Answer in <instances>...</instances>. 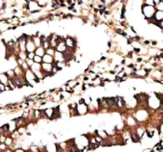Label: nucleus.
<instances>
[{
  "label": "nucleus",
  "instance_id": "f257e3e1",
  "mask_svg": "<svg viewBox=\"0 0 163 152\" xmlns=\"http://www.w3.org/2000/svg\"><path fill=\"white\" fill-rule=\"evenodd\" d=\"M156 12V9L154 6L147 5V4H143L142 5V13L145 16L146 20L151 19L154 13Z\"/></svg>",
  "mask_w": 163,
  "mask_h": 152
},
{
  "label": "nucleus",
  "instance_id": "f03ea898",
  "mask_svg": "<svg viewBox=\"0 0 163 152\" xmlns=\"http://www.w3.org/2000/svg\"><path fill=\"white\" fill-rule=\"evenodd\" d=\"M36 49V47L34 43L32 36H28L27 40H26V52H34Z\"/></svg>",
  "mask_w": 163,
  "mask_h": 152
},
{
  "label": "nucleus",
  "instance_id": "7ed1b4c3",
  "mask_svg": "<svg viewBox=\"0 0 163 152\" xmlns=\"http://www.w3.org/2000/svg\"><path fill=\"white\" fill-rule=\"evenodd\" d=\"M64 42L65 45L67 48H71V49H76V45H78V42L75 38H72V36H67V38H64Z\"/></svg>",
  "mask_w": 163,
  "mask_h": 152
},
{
  "label": "nucleus",
  "instance_id": "20e7f679",
  "mask_svg": "<svg viewBox=\"0 0 163 152\" xmlns=\"http://www.w3.org/2000/svg\"><path fill=\"white\" fill-rule=\"evenodd\" d=\"M53 58H54V62H56V63L65 62L64 52H57V50H55V53H54V55H53Z\"/></svg>",
  "mask_w": 163,
  "mask_h": 152
},
{
  "label": "nucleus",
  "instance_id": "39448f33",
  "mask_svg": "<svg viewBox=\"0 0 163 152\" xmlns=\"http://www.w3.org/2000/svg\"><path fill=\"white\" fill-rule=\"evenodd\" d=\"M55 50H57V52H65V50H66V45H65L64 39L62 40V41H60L57 45H56Z\"/></svg>",
  "mask_w": 163,
  "mask_h": 152
},
{
  "label": "nucleus",
  "instance_id": "423d86ee",
  "mask_svg": "<svg viewBox=\"0 0 163 152\" xmlns=\"http://www.w3.org/2000/svg\"><path fill=\"white\" fill-rule=\"evenodd\" d=\"M42 63H54V58L51 55H49L45 53L44 55L42 56Z\"/></svg>",
  "mask_w": 163,
  "mask_h": 152
},
{
  "label": "nucleus",
  "instance_id": "0eeeda50",
  "mask_svg": "<svg viewBox=\"0 0 163 152\" xmlns=\"http://www.w3.org/2000/svg\"><path fill=\"white\" fill-rule=\"evenodd\" d=\"M34 52H35V55H38V56H41L42 57L46 53V50L43 48L42 46H40V47H37Z\"/></svg>",
  "mask_w": 163,
  "mask_h": 152
},
{
  "label": "nucleus",
  "instance_id": "6e6552de",
  "mask_svg": "<svg viewBox=\"0 0 163 152\" xmlns=\"http://www.w3.org/2000/svg\"><path fill=\"white\" fill-rule=\"evenodd\" d=\"M0 82L5 84V85H7V84L9 83V77H8V76H7L6 73L0 74Z\"/></svg>",
  "mask_w": 163,
  "mask_h": 152
},
{
  "label": "nucleus",
  "instance_id": "1a4fd4ad",
  "mask_svg": "<svg viewBox=\"0 0 163 152\" xmlns=\"http://www.w3.org/2000/svg\"><path fill=\"white\" fill-rule=\"evenodd\" d=\"M32 38H33V40H34V43L36 48H37V47H40L42 45V40L40 38V36H32Z\"/></svg>",
  "mask_w": 163,
  "mask_h": 152
},
{
  "label": "nucleus",
  "instance_id": "9d476101",
  "mask_svg": "<svg viewBox=\"0 0 163 152\" xmlns=\"http://www.w3.org/2000/svg\"><path fill=\"white\" fill-rule=\"evenodd\" d=\"M46 53L47 54H49V55H51V56H53L54 55V53H55V49L54 48H49V49H47L46 50Z\"/></svg>",
  "mask_w": 163,
  "mask_h": 152
},
{
  "label": "nucleus",
  "instance_id": "9b49d317",
  "mask_svg": "<svg viewBox=\"0 0 163 152\" xmlns=\"http://www.w3.org/2000/svg\"><path fill=\"white\" fill-rule=\"evenodd\" d=\"M34 60V63H42V57L38 56V55H35V57L33 58Z\"/></svg>",
  "mask_w": 163,
  "mask_h": 152
},
{
  "label": "nucleus",
  "instance_id": "f8f14e48",
  "mask_svg": "<svg viewBox=\"0 0 163 152\" xmlns=\"http://www.w3.org/2000/svg\"><path fill=\"white\" fill-rule=\"evenodd\" d=\"M21 67L22 68V70L24 71V72H25V71L27 70V69H29V66H28V65H27V63H26V62H25V61H24V62L22 63V65H21Z\"/></svg>",
  "mask_w": 163,
  "mask_h": 152
},
{
  "label": "nucleus",
  "instance_id": "ddd939ff",
  "mask_svg": "<svg viewBox=\"0 0 163 152\" xmlns=\"http://www.w3.org/2000/svg\"><path fill=\"white\" fill-rule=\"evenodd\" d=\"M25 62H26V63L28 65V66L30 67L31 65H33V63H34V60L33 59H29V58H27L25 60Z\"/></svg>",
  "mask_w": 163,
  "mask_h": 152
},
{
  "label": "nucleus",
  "instance_id": "4468645a",
  "mask_svg": "<svg viewBox=\"0 0 163 152\" xmlns=\"http://www.w3.org/2000/svg\"><path fill=\"white\" fill-rule=\"evenodd\" d=\"M35 52H27V58L29 59H33L35 57Z\"/></svg>",
  "mask_w": 163,
  "mask_h": 152
},
{
  "label": "nucleus",
  "instance_id": "2eb2a0df",
  "mask_svg": "<svg viewBox=\"0 0 163 152\" xmlns=\"http://www.w3.org/2000/svg\"><path fill=\"white\" fill-rule=\"evenodd\" d=\"M3 92H6L5 91V84L0 82V93H3Z\"/></svg>",
  "mask_w": 163,
  "mask_h": 152
},
{
  "label": "nucleus",
  "instance_id": "dca6fc26",
  "mask_svg": "<svg viewBox=\"0 0 163 152\" xmlns=\"http://www.w3.org/2000/svg\"><path fill=\"white\" fill-rule=\"evenodd\" d=\"M86 104V101L84 98H80L78 101V104Z\"/></svg>",
  "mask_w": 163,
  "mask_h": 152
},
{
  "label": "nucleus",
  "instance_id": "f3484780",
  "mask_svg": "<svg viewBox=\"0 0 163 152\" xmlns=\"http://www.w3.org/2000/svg\"><path fill=\"white\" fill-rule=\"evenodd\" d=\"M109 73H110L111 75H115V74H116V71H114V70H111V71H109Z\"/></svg>",
  "mask_w": 163,
  "mask_h": 152
},
{
  "label": "nucleus",
  "instance_id": "a211bd4d",
  "mask_svg": "<svg viewBox=\"0 0 163 152\" xmlns=\"http://www.w3.org/2000/svg\"><path fill=\"white\" fill-rule=\"evenodd\" d=\"M143 62V58H138L137 59V63H142Z\"/></svg>",
  "mask_w": 163,
  "mask_h": 152
}]
</instances>
